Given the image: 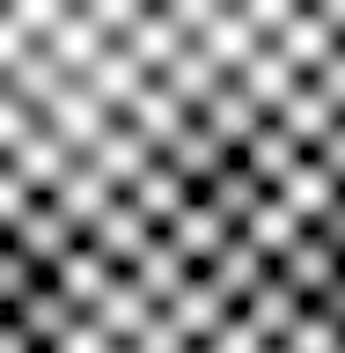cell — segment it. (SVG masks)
<instances>
[{
	"mask_svg": "<svg viewBox=\"0 0 345 353\" xmlns=\"http://www.w3.org/2000/svg\"><path fill=\"white\" fill-rule=\"evenodd\" d=\"M103 118H110V103H103V96H96V88L81 81V74H66V81L52 88V96H44V110H37V125H44V132H59V140H66L74 154H81L88 140H96V125H103Z\"/></svg>",
	"mask_w": 345,
	"mask_h": 353,
	"instance_id": "6da1fadb",
	"label": "cell"
},
{
	"mask_svg": "<svg viewBox=\"0 0 345 353\" xmlns=\"http://www.w3.org/2000/svg\"><path fill=\"white\" fill-rule=\"evenodd\" d=\"M44 199H52V206L66 214V228H74V236H88V221L103 214L110 199H118V184H110V176L96 170L88 154H74V162H66V170L52 176V184H44Z\"/></svg>",
	"mask_w": 345,
	"mask_h": 353,
	"instance_id": "7a4b0ae2",
	"label": "cell"
},
{
	"mask_svg": "<svg viewBox=\"0 0 345 353\" xmlns=\"http://www.w3.org/2000/svg\"><path fill=\"white\" fill-rule=\"evenodd\" d=\"M44 280L59 287V294H66L74 309H96V294H103V287L118 280V265H110V258H103V250H96L88 236H74V243L59 250V258L44 265Z\"/></svg>",
	"mask_w": 345,
	"mask_h": 353,
	"instance_id": "3957f363",
	"label": "cell"
},
{
	"mask_svg": "<svg viewBox=\"0 0 345 353\" xmlns=\"http://www.w3.org/2000/svg\"><path fill=\"white\" fill-rule=\"evenodd\" d=\"M154 154H162V162H169V170H176V176H184V184L198 192V184H206V176H213V170H220V162H228L236 148H228V140H220V132L206 125V118H184V125H176V132H169V140H162Z\"/></svg>",
	"mask_w": 345,
	"mask_h": 353,
	"instance_id": "277c9868",
	"label": "cell"
},
{
	"mask_svg": "<svg viewBox=\"0 0 345 353\" xmlns=\"http://www.w3.org/2000/svg\"><path fill=\"white\" fill-rule=\"evenodd\" d=\"M338 265H345V258L331 250L324 236H316V228H294V236H286L280 250H272V272H280V280L294 287V294H324Z\"/></svg>",
	"mask_w": 345,
	"mask_h": 353,
	"instance_id": "5b68a950",
	"label": "cell"
},
{
	"mask_svg": "<svg viewBox=\"0 0 345 353\" xmlns=\"http://www.w3.org/2000/svg\"><path fill=\"white\" fill-rule=\"evenodd\" d=\"M81 154H88V162H96L103 176H110V184H118V192H125L132 176H140V170L154 162V148L140 140V132H132V118H118V110H110L103 125H96V140H88Z\"/></svg>",
	"mask_w": 345,
	"mask_h": 353,
	"instance_id": "8992f818",
	"label": "cell"
},
{
	"mask_svg": "<svg viewBox=\"0 0 345 353\" xmlns=\"http://www.w3.org/2000/svg\"><path fill=\"white\" fill-rule=\"evenodd\" d=\"M198 272H206V280L220 287V302H242V294H250V287L264 280V272H272V258H264L258 243L242 236V228H228V236H220V250L206 265H198Z\"/></svg>",
	"mask_w": 345,
	"mask_h": 353,
	"instance_id": "52a82bcc",
	"label": "cell"
},
{
	"mask_svg": "<svg viewBox=\"0 0 345 353\" xmlns=\"http://www.w3.org/2000/svg\"><path fill=\"white\" fill-rule=\"evenodd\" d=\"M228 309H236V302H220V287L206 280V272H184V287L162 302V316H169V324L191 339V346H206V339L220 331V316H228Z\"/></svg>",
	"mask_w": 345,
	"mask_h": 353,
	"instance_id": "ba28073f",
	"label": "cell"
},
{
	"mask_svg": "<svg viewBox=\"0 0 345 353\" xmlns=\"http://www.w3.org/2000/svg\"><path fill=\"white\" fill-rule=\"evenodd\" d=\"M191 118H206V125H213L220 140H228V148H242V140H250V132H258L264 118H272V110H264L258 96H250V88L236 81V74H220V88H213V96H206V103L191 110Z\"/></svg>",
	"mask_w": 345,
	"mask_h": 353,
	"instance_id": "9c48e42d",
	"label": "cell"
},
{
	"mask_svg": "<svg viewBox=\"0 0 345 353\" xmlns=\"http://www.w3.org/2000/svg\"><path fill=\"white\" fill-rule=\"evenodd\" d=\"M184 272H198V265L184 258V250H176V243L162 236V228H154V236L140 243V250H132V265H125V280L140 287V294H147V302H169L176 287H184Z\"/></svg>",
	"mask_w": 345,
	"mask_h": 353,
	"instance_id": "30bf717a",
	"label": "cell"
},
{
	"mask_svg": "<svg viewBox=\"0 0 345 353\" xmlns=\"http://www.w3.org/2000/svg\"><path fill=\"white\" fill-rule=\"evenodd\" d=\"M191 44H198V52H213V59L228 66V74H236V66H242V59H250V52L264 44V30H258L250 15H242L236 0H220L213 15H206V22L191 30Z\"/></svg>",
	"mask_w": 345,
	"mask_h": 353,
	"instance_id": "8fae6325",
	"label": "cell"
},
{
	"mask_svg": "<svg viewBox=\"0 0 345 353\" xmlns=\"http://www.w3.org/2000/svg\"><path fill=\"white\" fill-rule=\"evenodd\" d=\"M220 74H228V66H220L213 52H198L191 37L176 44V52H169V59H162V66H154V81L169 88V96H176V103H184V110H198V103H206V96H213V88H220Z\"/></svg>",
	"mask_w": 345,
	"mask_h": 353,
	"instance_id": "7c38bea8",
	"label": "cell"
},
{
	"mask_svg": "<svg viewBox=\"0 0 345 353\" xmlns=\"http://www.w3.org/2000/svg\"><path fill=\"white\" fill-rule=\"evenodd\" d=\"M37 44H44V52H52V59L66 66V74H81V66L96 59V52H103V44H110V30H103V22H96V15H88L81 0H66V15L52 22V30H44Z\"/></svg>",
	"mask_w": 345,
	"mask_h": 353,
	"instance_id": "4fadbf2b",
	"label": "cell"
},
{
	"mask_svg": "<svg viewBox=\"0 0 345 353\" xmlns=\"http://www.w3.org/2000/svg\"><path fill=\"white\" fill-rule=\"evenodd\" d=\"M228 228H236V221H220V206H213V199H198V192L184 199V206H176L169 221H162V236H169V243H176V250H184L191 265H206V258H213Z\"/></svg>",
	"mask_w": 345,
	"mask_h": 353,
	"instance_id": "5bb4252c",
	"label": "cell"
},
{
	"mask_svg": "<svg viewBox=\"0 0 345 353\" xmlns=\"http://www.w3.org/2000/svg\"><path fill=\"white\" fill-rule=\"evenodd\" d=\"M147 236H154V221L140 214V206H132L125 192H118V199H110V206H103V214L88 221V243H96V250H103V258L118 265V272H125V265H132V250H140V243H147Z\"/></svg>",
	"mask_w": 345,
	"mask_h": 353,
	"instance_id": "9a60e30c",
	"label": "cell"
},
{
	"mask_svg": "<svg viewBox=\"0 0 345 353\" xmlns=\"http://www.w3.org/2000/svg\"><path fill=\"white\" fill-rule=\"evenodd\" d=\"M8 243H15V250H22L30 265H52V258L66 250V243H74V228H66V214H59V206H52V199L37 192L30 206H22V221L8 228Z\"/></svg>",
	"mask_w": 345,
	"mask_h": 353,
	"instance_id": "2e32d148",
	"label": "cell"
},
{
	"mask_svg": "<svg viewBox=\"0 0 345 353\" xmlns=\"http://www.w3.org/2000/svg\"><path fill=\"white\" fill-rule=\"evenodd\" d=\"M302 154H309V148H302V140H294V132L280 125V118H264V125H258V132H250V140L236 148V162H242L250 176H258V184H280V176L294 170Z\"/></svg>",
	"mask_w": 345,
	"mask_h": 353,
	"instance_id": "e0dca14e",
	"label": "cell"
},
{
	"mask_svg": "<svg viewBox=\"0 0 345 353\" xmlns=\"http://www.w3.org/2000/svg\"><path fill=\"white\" fill-rule=\"evenodd\" d=\"M264 192L280 199V206H286L294 221H316V214L331 206V192H338V176H331L324 162H316V154H302V162H294V170H286L280 184H264Z\"/></svg>",
	"mask_w": 345,
	"mask_h": 353,
	"instance_id": "ac0fdd59",
	"label": "cell"
},
{
	"mask_svg": "<svg viewBox=\"0 0 345 353\" xmlns=\"http://www.w3.org/2000/svg\"><path fill=\"white\" fill-rule=\"evenodd\" d=\"M118 118H132V132H140L147 148H162V140H169V132L184 125V118H191V110H184V103H176V96H169V88H162V81H154V74H147V81L132 88V103L118 110Z\"/></svg>",
	"mask_w": 345,
	"mask_h": 353,
	"instance_id": "d6986e66",
	"label": "cell"
},
{
	"mask_svg": "<svg viewBox=\"0 0 345 353\" xmlns=\"http://www.w3.org/2000/svg\"><path fill=\"white\" fill-rule=\"evenodd\" d=\"M81 81H88V88H96V96H103V103H110V110H125V103H132V88L147 81V66H140V59H132V52H125V44L110 37V44H103V52H96V59H88V66H81Z\"/></svg>",
	"mask_w": 345,
	"mask_h": 353,
	"instance_id": "ffe728a7",
	"label": "cell"
},
{
	"mask_svg": "<svg viewBox=\"0 0 345 353\" xmlns=\"http://www.w3.org/2000/svg\"><path fill=\"white\" fill-rule=\"evenodd\" d=\"M236 81L250 88V96H258L264 110H280V96H286V88H294V81H302V66H294V59H286V52H280V44L264 37L258 52H250V59L236 66Z\"/></svg>",
	"mask_w": 345,
	"mask_h": 353,
	"instance_id": "44dd1931",
	"label": "cell"
},
{
	"mask_svg": "<svg viewBox=\"0 0 345 353\" xmlns=\"http://www.w3.org/2000/svg\"><path fill=\"white\" fill-rule=\"evenodd\" d=\"M272 118H280V125L294 132V140H302V148H316V140H324V125L338 118V103H331L324 88H316V81L302 74V81H294V88L280 96V110H272Z\"/></svg>",
	"mask_w": 345,
	"mask_h": 353,
	"instance_id": "7402d4cb",
	"label": "cell"
},
{
	"mask_svg": "<svg viewBox=\"0 0 345 353\" xmlns=\"http://www.w3.org/2000/svg\"><path fill=\"white\" fill-rule=\"evenodd\" d=\"M0 162H15V176H22V184H37V192H44V184H52V176H59L66 162H74V148H66L59 132L30 125V132H22V140H15V148L0 154Z\"/></svg>",
	"mask_w": 345,
	"mask_h": 353,
	"instance_id": "603a6c76",
	"label": "cell"
},
{
	"mask_svg": "<svg viewBox=\"0 0 345 353\" xmlns=\"http://www.w3.org/2000/svg\"><path fill=\"white\" fill-rule=\"evenodd\" d=\"M302 302H309V294H294V287H286L280 272H264V280L250 287V294H242L236 309H242V316H250V324L264 331V339H280V331L294 324V316H302Z\"/></svg>",
	"mask_w": 345,
	"mask_h": 353,
	"instance_id": "cb8c5ba5",
	"label": "cell"
},
{
	"mask_svg": "<svg viewBox=\"0 0 345 353\" xmlns=\"http://www.w3.org/2000/svg\"><path fill=\"white\" fill-rule=\"evenodd\" d=\"M125 199H132V206H140V214L154 221V228H162V221H169L176 206H184V199H191V184H184V176H176L169 162L154 154L147 170H140V176H132V184H125Z\"/></svg>",
	"mask_w": 345,
	"mask_h": 353,
	"instance_id": "d4e9b609",
	"label": "cell"
},
{
	"mask_svg": "<svg viewBox=\"0 0 345 353\" xmlns=\"http://www.w3.org/2000/svg\"><path fill=\"white\" fill-rule=\"evenodd\" d=\"M118 44H125L132 59H140V66H147V74H154V66L169 59L176 44H184V30H176V22H169V15H162V8H154V0H147V8H140V15H132L125 30H118Z\"/></svg>",
	"mask_w": 345,
	"mask_h": 353,
	"instance_id": "484cf974",
	"label": "cell"
},
{
	"mask_svg": "<svg viewBox=\"0 0 345 353\" xmlns=\"http://www.w3.org/2000/svg\"><path fill=\"white\" fill-rule=\"evenodd\" d=\"M272 44H280L286 59H294V66L309 74V66H316V59L331 52V44H338V30H331V22H324V15H316V8L302 0V8H294V15H286L280 30H272Z\"/></svg>",
	"mask_w": 345,
	"mask_h": 353,
	"instance_id": "4316f807",
	"label": "cell"
},
{
	"mask_svg": "<svg viewBox=\"0 0 345 353\" xmlns=\"http://www.w3.org/2000/svg\"><path fill=\"white\" fill-rule=\"evenodd\" d=\"M154 309H162V302H147V294H140V287H132L125 272H118V280H110L103 294H96V309H88V316H96V324H103L110 339H132V331L147 324Z\"/></svg>",
	"mask_w": 345,
	"mask_h": 353,
	"instance_id": "83f0119b",
	"label": "cell"
},
{
	"mask_svg": "<svg viewBox=\"0 0 345 353\" xmlns=\"http://www.w3.org/2000/svg\"><path fill=\"white\" fill-rule=\"evenodd\" d=\"M74 316H81V309L66 302V294H59V287H52V280H37V287H30V294H22V302H15V324L30 331L37 346H52V339H59V331L74 324Z\"/></svg>",
	"mask_w": 345,
	"mask_h": 353,
	"instance_id": "f1b7e54d",
	"label": "cell"
},
{
	"mask_svg": "<svg viewBox=\"0 0 345 353\" xmlns=\"http://www.w3.org/2000/svg\"><path fill=\"white\" fill-rule=\"evenodd\" d=\"M198 199H213V206H220V221H242V214H250V206L264 199V184H258L250 170H242L236 154H228V162H220V170L206 176V184H198Z\"/></svg>",
	"mask_w": 345,
	"mask_h": 353,
	"instance_id": "f546056e",
	"label": "cell"
},
{
	"mask_svg": "<svg viewBox=\"0 0 345 353\" xmlns=\"http://www.w3.org/2000/svg\"><path fill=\"white\" fill-rule=\"evenodd\" d=\"M0 81L15 88V96H22V103H30V110H44V96H52V88L66 81V66L52 59V52H44V44H30V52H22V59L8 66V74H0Z\"/></svg>",
	"mask_w": 345,
	"mask_h": 353,
	"instance_id": "4dcf8cb0",
	"label": "cell"
},
{
	"mask_svg": "<svg viewBox=\"0 0 345 353\" xmlns=\"http://www.w3.org/2000/svg\"><path fill=\"white\" fill-rule=\"evenodd\" d=\"M236 228H242V236H250V243H258L264 258H272V250H280V243H286V236H294V228H309V221H294V214H286V206H280V199L264 192V199H258V206H250V214H242V221H236Z\"/></svg>",
	"mask_w": 345,
	"mask_h": 353,
	"instance_id": "1f68e13d",
	"label": "cell"
},
{
	"mask_svg": "<svg viewBox=\"0 0 345 353\" xmlns=\"http://www.w3.org/2000/svg\"><path fill=\"white\" fill-rule=\"evenodd\" d=\"M338 339H345V331L331 324L324 309H316V302H302V316H294V324H286L280 339H272V346H286V353H331Z\"/></svg>",
	"mask_w": 345,
	"mask_h": 353,
	"instance_id": "d6a6232c",
	"label": "cell"
},
{
	"mask_svg": "<svg viewBox=\"0 0 345 353\" xmlns=\"http://www.w3.org/2000/svg\"><path fill=\"white\" fill-rule=\"evenodd\" d=\"M37 280H44V265H30V258L15 250V243L0 236V309H15V302H22V294H30Z\"/></svg>",
	"mask_w": 345,
	"mask_h": 353,
	"instance_id": "836d02e7",
	"label": "cell"
},
{
	"mask_svg": "<svg viewBox=\"0 0 345 353\" xmlns=\"http://www.w3.org/2000/svg\"><path fill=\"white\" fill-rule=\"evenodd\" d=\"M264 346H272V339H264L242 309H228V316H220V331L206 339V353H264Z\"/></svg>",
	"mask_w": 345,
	"mask_h": 353,
	"instance_id": "e575fe53",
	"label": "cell"
},
{
	"mask_svg": "<svg viewBox=\"0 0 345 353\" xmlns=\"http://www.w3.org/2000/svg\"><path fill=\"white\" fill-rule=\"evenodd\" d=\"M110 346H118V339H110V331L96 324L88 309H81V316H74V324L59 331V339H52V353H110Z\"/></svg>",
	"mask_w": 345,
	"mask_h": 353,
	"instance_id": "d590c367",
	"label": "cell"
},
{
	"mask_svg": "<svg viewBox=\"0 0 345 353\" xmlns=\"http://www.w3.org/2000/svg\"><path fill=\"white\" fill-rule=\"evenodd\" d=\"M125 346H132V353H184V346H191V339H184V331H176L169 316L154 309V316H147V324H140V331H132Z\"/></svg>",
	"mask_w": 345,
	"mask_h": 353,
	"instance_id": "8d00e7d4",
	"label": "cell"
},
{
	"mask_svg": "<svg viewBox=\"0 0 345 353\" xmlns=\"http://www.w3.org/2000/svg\"><path fill=\"white\" fill-rule=\"evenodd\" d=\"M30 199H37V184H22V176H15V162H0V236L22 221V206H30Z\"/></svg>",
	"mask_w": 345,
	"mask_h": 353,
	"instance_id": "74e56055",
	"label": "cell"
},
{
	"mask_svg": "<svg viewBox=\"0 0 345 353\" xmlns=\"http://www.w3.org/2000/svg\"><path fill=\"white\" fill-rule=\"evenodd\" d=\"M30 125H37V110H30V103H22V96H15V88L0 81V154L15 148V140H22V132H30Z\"/></svg>",
	"mask_w": 345,
	"mask_h": 353,
	"instance_id": "f35d334b",
	"label": "cell"
},
{
	"mask_svg": "<svg viewBox=\"0 0 345 353\" xmlns=\"http://www.w3.org/2000/svg\"><path fill=\"white\" fill-rule=\"evenodd\" d=\"M309 81H316V88H324V96H331V103L345 110V37L331 44V52H324V59H316V66H309Z\"/></svg>",
	"mask_w": 345,
	"mask_h": 353,
	"instance_id": "ab89813d",
	"label": "cell"
},
{
	"mask_svg": "<svg viewBox=\"0 0 345 353\" xmlns=\"http://www.w3.org/2000/svg\"><path fill=\"white\" fill-rule=\"evenodd\" d=\"M0 8H8V15H15L22 30H30V37H44V30H52V22L66 15V0H0Z\"/></svg>",
	"mask_w": 345,
	"mask_h": 353,
	"instance_id": "60d3db41",
	"label": "cell"
},
{
	"mask_svg": "<svg viewBox=\"0 0 345 353\" xmlns=\"http://www.w3.org/2000/svg\"><path fill=\"white\" fill-rule=\"evenodd\" d=\"M309 154H316V162H324V170L338 176V184H345V110H338V118H331V125H324V140H316V148H309Z\"/></svg>",
	"mask_w": 345,
	"mask_h": 353,
	"instance_id": "b9f144b4",
	"label": "cell"
},
{
	"mask_svg": "<svg viewBox=\"0 0 345 353\" xmlns=\"http://www.w3.org/2000/svg\"><path fill=\"white\" fill-rule=\"evenodd\" d=\"M309 228H316V236H324L331 250H338V258H345V184H338V192H331V206H324V214H316V221H309Z\"/></svg>",
	"mask_w": 345,
	"mask_h": 353,
	"instance_id": "7bdbcfd3",
	"label": "cell"
},
{
	"mask_svg": "<svg viewBox=\"0 0 345 353\" xmlns=\"http://www.w3.org/2000/svg\"><path fill=\"white\" fill-rule=\"evenodd\" d=\"M81 8H88V15H96V22H103L110 37H118V30H125V22L140 15V8H147V0H81Z\"/></svg>",
	"mask_w": 345,
	"mask_h": 353,
	"instance_id": "ee69618b",
	"label": "cell"
},
{
	"mask_svg": "<svg viewBox=\"0 0 345 353\" xmlns=\"http://www.w3.org/2000/svg\"><path fill=\"white\" fill-rule=\"evenodd\" d=\"M236 8H242V15H250V22H258L264 37H272V30H280V22L294 15V8H302V0H236Z\"/></svg>",
	"mask_w": 345,
	"mask_h": 353,
	"instance_id": "f6af8a7d",
	"label": "cell"
},
{
	"mask_svg": "<svg viewBox=\"0 0 345 353\" xmlns=\"http://www.w3.org/2000/svg\"><path fill=\"white\" fill-rule=\"evenodd\" d=\"M30 44H37V37H30V30H22V22L8 15V8H0V74H8V66H15L22 52H30Z\"/></svg>",
	"mask_w": 345,
	"mask_h": 353,
	"instance_id": "bcb514c9",
	"label": "cell"
},
{
	"mask_svg": "<svg viewBox=\"0 0 345 353\" xmlns=\"http://www.w3.org/2000/svg\"><path fill=\"white\" fill-rule=\"evenodd\" d=\"M309 302H316V309H324V316H331V324L345 331V265H338V272H331V287H324V294H309Z\"/></svg>",
	"mask_w": 345,
	"mask_h": 353,
	"instance_id": "7dc6e473",
	"label": "cell"
},
{
	"mask_svg": "<svg viewBox=\"0 0 345 353\" xmlns=\"http://www.w3.org/2000/svg\"><path fill=\"white\" fill-rule=\"evenodd\" d=\"M0 353H37V339L15 324V309H0Z\"/></svg>",
	"mask_w": 345,
	"mask_h": 353,
	"instance_id": "c3c4849f",
	"label": "cell"
},
{
	"mask_svg": "<svg viewBox=\"0 0 345 353\" xmlns=\"http://www.w3.org/2000/svg\"><path fill=\"white\" fill-rule=\"evenodd\" d=\"M309 8H316V15H324L331 30H338V37H345V0H309Z\"/></svg>",
	"mask_w": 345,
	"mask_h": 353,
	"instance_id": "681fc988",
	"label": "cell"
},
{
	"mask_svg": "<svg viewBox=\"0 0 345 353\" xmlns=\"http://www.w3.org/2000/svg\"><path fill=\"white\" fill-rule=\"evenodd\" d=\"M110 353H132V346H125V339H118V346H110Z\"/></svg>",
	"mask_w": 345,
	"mask_h": 353,
	"instance_id": "f907efd6",
	"label": "cell"
},
{
	"mask_svg": "<svg viewBox=\"0 0 345 353\" xmlns=\"http://www.w3.org/2000/svg\"><path fill=\"white\" fill-rule=\"evenodd\" d=\"M264 353H286V346H264Z\"/></svg>",
	"mask_w": 345,
	"mask_h": 353,
	"instance_id": "816d5d0a",
	"label": "cell"
},
{
	"mask_svg": "<svg viewBox=\"0 0 345 353\" xmlns=\"http://www.w3.org/2000/svg\"><path fill=\"white\" fill-rule=\"evenodd\" d=\"M184 353H206V346H184Z\"/></svg>",
	"mask_w": 345,
	"mask_h": 353,
	"instance_id": "f5cc1de1",
	"label": "cell"
},
{
	"mask_svg": "<svg viewBox=\"0 0 345 353\" xmlns=\"http://www.w3.org/2000/svg\"><path fill=\"white\" fill-rule=\"evenodd\" d=\"M331 353H345V339H338V346H331Z\"/></svg>",
	"mask_w": 345,
	"mask_h": 353,
	"instance_id": "db71d44e",
	"label": "cell"
},
{
	"mask_svg": "<svg viewBox=\"0 0 345 353\" xmlns=\"http://www.w3.org/2000/svg\"><path fill=\"white\" fill-rule=\"evenodd\" d=\"M37 353H52V346H37Z\"/></svg>",
	"mask_w": 345,
	"mask_h": 353,
	"instance_id": "11a10c76",
	"label": "cell"
}]
</instances>
